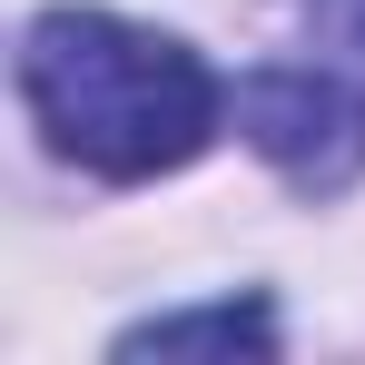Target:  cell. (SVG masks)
I'll use <instances>...</instances> for the list:
<instances>
[{"label":"cell","instance_id":"cell-1","mask_svg":"<svg viewBox=\"0 0 365 365\" xmlns=\"http://www.w3.org/2000/svg\"><path fill=\"white\" fill-rule=\"evenodd\" d=\"M20 99L50 148L99 178L187 168L217 128V79L197 69V50L119 10H40L20 30Z\"/></svg>","mask_w":365,"mask_h":365},{"label":"cell","instance_id":"cell-2","mask_svg":"<svg viewBox=\"0 0 365 365\" xmlns=\"http://www.w3.org/2000/svg\"><path fill=\"white\" fill-rule=\"evenodd\" d=\"M247 148L306 197L365 178V0H306V60L237 89Z\"/></svg>","mask_w":365,"mask_h":365},{"label":"cell","instance_id":"cell-3","mask_svg":"<svg viewBox=\"0 0 365 365\" xmlns=\"http://www.w3.org/2000/svg\"><path fill=\"white\" fill-rule=\"evenodd\" d=\"M277 346V326H267V306L257 297H227V306H197V316H148V326H128L119 356H267Z\"/></svg>","mask_w":365,"mask_h":365}]
</instances>
